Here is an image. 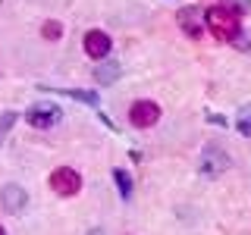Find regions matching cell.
<instances>
[{
	"label": "cell",
	"instance_id": "cell-12",
	"mask_svg": "<svg viewBox=\"0 0 251 235\" xmlns=\"http://www.w3.org/2000/svg\"><path fill=\"white\" fill-rule=\"evenodd\" d=\"M44 38H47V41H57V38H60V31H63V25H60V22H44Z\"/></svg>",
	"mask_w": 251,
	"mask_h": 235
},
{
	"label": "cell",
	"instance_id": "cell-6",
	"mask_svg": "<svg viewBox=\"0 0 251 235\" xmlns=\"http://www.w3.org/2000/svg\"><path fill=\"white\" fill-rule=\"evenodd\" d=\"M28 125H35V129H50L53 122H60V110L57 107H35L25 113Z\"/></svg>",
	"mask_w": 251,
	"mask_h": 235
},
{
	"label": "cell",
	"instance_id": "cell-1",
	"mask_svg": "<svg viewBox=\"0 0 251 235\" xmlns=\"http://www.w3.org/2000/svg\"><path fill=\"white\" fill-rule=\"evenodd\" d=\"M204 25L220 41H235V35H239V13L226 10V6H210L204 13Z\"/></svg>",
	"mask_w": 251,
	"mask_h": 235
},
{
	"label": "cell",
	"instance_id": "cell-2",
	"mask_svg": "<svg viewBox=\"0 0 251 235\" xmlns=\"http://www.w3.org/2000/svg\"><path fill=\"white\" fill-rule=\"evenodd\" d=\"M160 119V107L154 104V100H135L129 110V122L135 125V129H151V125Z\"/></svg>",
	"mask_w": 251,
	"mask_h": 235
},
{
	"label": "cell",
	"instance_id": "cell-9",
	"mask_svg": "<svg viewBox=\"0 0 251 235\" xmlns=\"http://www.w3.org/2000/svg\"><path fill=\"white\" fill-rule=\"evenodd\" d=\"M113 179H116V185H120V194H123V198H129V194H132V179L126 176L123 169H116V172H113Z\"/></svg>",
	"mask_w": 251,
	"mask_h": 235
},
{
	"label": "cell",
	"instance_id": "cell-7",
	"mask_svg": "<svg viewBox=\"0 0 251 235\" xmlns=\"http://www.w3.org/2000/svg\"><path fill=\"white\" fill-rule=\"evenodd\" d=\"M0 201H3V207L10 210V213H22L25 210V191H22L19 185H6L3 188V194H0Z\"/></svg>",
	"mask_w": 251,
	"mask_h": 235
},
{
	"label": "cell",
	"instance_id": "cell-3",
	"mask_svg": "<svg viewBox=\"0 0 251 235\" xmlns=\"http://www.w3.org/2000/svg\"><path fill=\"white\" fill-rule=\"evenodd\" d=\"M50 188L57 194H63V198H69V194H75L78 188H82V179H78V172L75 169H53L50 172Z\"/></svg>",
	"mask_w": 251,
	"mask_h": 235
},
{
	"label": "cell",
	"instance_id": "cell-8",
	"mask_svg": "<svg viewBox=\"0 0 251 235\" xmlns=\"http://www.w3.org/2000/svg\"><path fill=\"white\" fill-rule=\"evenodd\" d=\"M116 75H120V66H116V63H110V66H100L98 72H94V78H98L100 85H110Z\"/></svg>",
	"mask_w": 251,
	"mask_h": 235
},
{
	"label": "cell",
	"instance_id": "cell-4",
	"mask_svg": "<svg viewBox=\"0 0 251 235\" xmlns=\"http://www.w3.org/2000/svg\"><path fill=\"white\" fill-rule=\"evenodd\" d=\"M176 22H179V28L185 31L188 38H201V28H204V16L198 6H182L176 16Z\"/></svg>",
	"mask_w": 251,
	"mask_h": 235
},
{
	"label": "cell",
	"instance_id": "cell-14",
	"mask_svg": "<svg viewBox=\"0 0 251 235\" xmlns=\"http://www.w3.org/2000/svg\"><path fill=\"white\" fill-rule=\"evenodd\" d=\"M0 235H6V232H3V229H0Z\"/></svg>",
	"mask_w": 251,
	"mask_h": 235
},
{
	"label": "cell",
	"instance_id": "cell-11",
	"mask_svg": "<svg viewBox=\"0 0 251 235\" xmlns=\"http://www.w3.org/2000/svg\"><path fill=\"white\" fill-rule=\"evenodd\" d=\"M235 125H239L242 135H251V107L239 110V119H235Z\"/></svg>",
	"mask_w": 251,
	"mask_h": 235
},
{
	"label": "cell",
	"instance_id": "cell-10",
	"mask_svg": "<svg viewBox=\"0 0 251 235\" xmlns=\"http://www.w3.org/2000/svg\"><path fill=\"white\" fill-rule=\"evenodd\" d=\"M220 6H226L232 13H251V0H220Z\"/></svg>",
	"mask_w": 251,
	"mask_h": 235
},
{
	"label": "cell",
	"instance_id": "cell-5",
	"mask_svg": "<svg viewBox=\"0 0 251 235\" xmlns=\"http://www.w3.org/2000/svg\"><path fill=\"white\" fill-rule=\"evenodd\" d=\"M110 35H104V31H88V35H85V53H88L91 60H104L107 53H110Z\"/></svg>",
	"mask_w": 251,
	"mask_h": 235
},
{
	"label": "cell",
	"instance_id": "cell-13",
	"mask_svg": "<svg viewBox=\"0 0 251 235\" xmlns=\"http://www.w3.org/2000/svg\"><path fill=\"white\" fill-rule=\"evenodd\" d=\"M16 122V113H3V119H0V141H3V135H6V129Z\"/></svg>",
	"mask_w": 251,
	"mask_h": 235
}]
</instances>
